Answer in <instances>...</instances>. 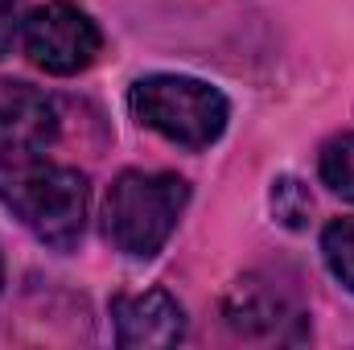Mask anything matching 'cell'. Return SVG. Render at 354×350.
Segmentation results:
<instances>
[{
  "label": "cell",
  "instance_id": "obj_1",
  "mask_svg": "<svg viewBox=\"0 0 354 350\" xmlns=\"http://www.w3.org/2000/svg\"><path fill=\"white\" fill-rule=\"evenodd\" d=\"M0 202L54 252H71L87 227V177L46 153H0Z\"/></svg>",
  "mask_w": 354,
  "mask_h": 350
},
{
  "label": "cell",
  "instance_id": "obj_2",
  "mask_svg": "<svg viewBox=\"0 0 354 350\" xmlns=\"http://www.w3.org/2000/svg\"><path fill=\"white\" fill-rule=\"evenodd\" d=\"M189 202V185L177 174H145L128 169L111 181L103 198V235L115 252L132 260H153Z\"/></svg>",
  "mask_w": 354,
  "mask_h": 350
},
{
  "label": "cell",
  "instance_id": "obj_3",
  "mask_svg": "<svg viewBox=\"0 0 354 350\" xmlns=\"http://www.w3.org/2000/svg\"><path fill=\"white\" fill-rule=\"evenodd\" d=\"M128 103L145 128H153L157 136L189 153L210 149L223 136L227 116H231L223 91L189 75H149L132 87Z\"/></svg>",
  "mask_w": 354,
  "mask_h": 350
},
{
  "label": "cell",
  "instance_id": "obj_4",
  "mask_svg": "<svg viewBox=\"0 0 354 350\" xmlns=\"http://www.w3.org/2000/svg\"><path fill=\"white\" fill-rule=\"evenodd\" d=\"M99 25L71 0L37 4L25 21V54L46 75H79L99 58Z\"/></svg>",
  "mask_w": 354,
  "mask_h": 350
},
{
  "label": "cell",
  "instance_id": "obj_5",
  "mask_svg": "<svg viewBox=\"0 0 354 350\" xmlns=\"http://www.w3.org/2000/svg\"><path fill=\"white\" fill-rule=\"evenodd\" d=\"M111 322H115V342L124 350L177 347L185 338V313L169 288L111 297Z\"/></svg>",
  "mask_w": 354,
  "mask_h": 350
},
{
  "label": "cell",
  "instance_id": "obj_6",
  "mask_svg": "<svg viewBox=\"0 0 354 350\" xmlns=\"http://www.w3.org/2000/svg\"><path fill=\"white\" fill-rule=\"evenodd\" d=\"M58 136V111L41 91L12 83L0 91V153H46Z\"/></svg>",
  "mask_w": 354,
  "mask_h": 350
},
{
  "label": "cell",
  "instance_id": "obj_7",
  "mask_svg": "<svg viewBox=\"0 0 354 350\" xmlns=\"http://www.w3.org/2000/svg\"><path fill=\"white\" fill-rule=\"evenodd\" d=\"M227 317H231V326L239 334H260L264 330V334H276L280 338V322L284 317H297V313H288L284 301L272 297L260 284H239L231 293V301H227Z\"/></svg>",
  "mask_w": 354,
  "mask_h": 350
},
{
  "label": "cell",
  "instance_id": "obj_8",
  "mask_svg": "<svg viewBox=\"0 0 354 350\" xmlns=\"http://www.w3.org/2000/svg\"><path fill=\"white\" fill-rule=\"evenodd\" d=\"M317 169H322V181H326L338 198L354 202V132H342V136H334V140L322 145Z\"/></svg>",
  "mask_w": 354,
  "mask_h": 350
},
{
  "label": "cell",
  "instance_id": "obj_9",
  "mask_svg": "<svg viewBox=\"0 0 354 350\" xmlns=\"http://www.w3.org/2000/svg\"><path fill=\"white\" fill-rule=\"evenodd\" d=\"M322 256L334 280H342L354 293V219H338L322 231Z\"/></svg>",
  "mask_w": 354,
  "mask_h": 350
},
{
  "label": "cell",
  "instance_id": "obj_10",
  "mask_svg": "<svg viewBox=\"0 0 354 350\" xmlns=\"http://www.w3.org/2000/svg\"><path fill=\"white\" fill-rule=\"evenodd\" d=\"M272 214H276L288 231H301V227L309 223V214H313L309 190H305L297 177H276V185H272Z\"/></svg>",
  "mask_w": 354,
  "mask_h": 350
},
{
  "label": "cell",
  "instance_id": "obj_11",
  "mask_svg": "<svg viewBox=\"0 0 354 350\" xmlns=\"http://www.w3.org/2000/svg\"><path fill=\"white\" fill-rule=\"evenodd\" d=\"M17 0H0V58L12 50V42H17Z\"/></svg>",
  "mask_w": 354,
  "mask_h": 350
},
{
  "label": "cell",
  "instance_id": "obj_12",
  "mask_svg": "<svg viewBox=\"0 0 354 350\" xmlns=\"http://www.w3.org/2000/svg\"><path fill=\"white\" fill-rule=\"evenodd\" d=\"M0 284H4V264H0Z\"/></svg>",
  "mask_w": 354,
  "mask_h": 350
}]
</instances>
